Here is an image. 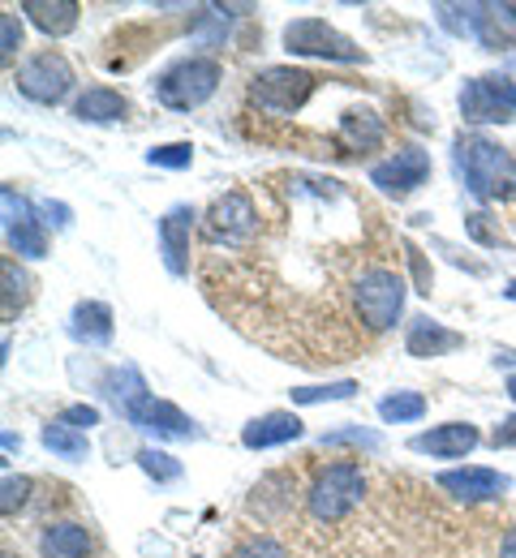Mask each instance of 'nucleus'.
Instances as JSON below:
<instances>
[{
    "label": "nucleus",
    "mask_w": 516,
    "mask_h": 558,
    "mask_svg": "<svg viewBox=\"0 0 516 558\" xmlns=\"http://www.w3.org/2000/svg\"><path fill=\"white\" fill-rule=\"evenodd\" d=\"M452 163L465 190L478 203H508L516 198V155L508 146L491 142L487 134H456Z\"/></svg>",
    "instance_id": "f257e3e1"
},
{
    "label": "nucleus",
    "mask_w": 516,
    "mask_h": 558,
    "mask_svg": "<svg viewBox=\"0 0 516 558\" xmlns=\"http://www.w3.org/2000/svg\"><path fill=\"white\" fill-rule=\"evenodd\" d=\"M224 82V65L216 57H177L172 65L155 73L151 90L168 112H194L203 108Z\"/></svg>",
    "instance_id": "f03ea898"
},
{
    "label": "nucleus",
    "mask_w": 516,
    "mask_h": 558,
    "mask_svg": "<svg viewBox=\"0 0 516 558\" xmlns=\"http://www.w3.org/2000/svg\"><path fill=\"white\" fill-rule=\"evenodd\" d=\"M367 498V473L358 460H336L323 464L314 473V482L305 489V511L314 524H340L345 515H353Z\"/></svg>",
    "instance_id": "7ed1b4c3"
},
{
    "label": "nucleus",
    "mask_w": 516,
    "mask_h": 558,
    "mask_svg": "<svg viewBox=\"0 0 516 558\" xmlns=\"http://www.w3.org/2000/svg\"><path fill=\"white\" fill-rule=\"evenodd\" d=\"M285 52L289 57H310V61H336V65H367L370 52L358 48V39H349L345 31L327 26L323 17H293L285 26Z\"/></svg>",
    "instance_id": "20e7f679"
},
{
    "label": "nucleus",
    "mask_w": 516,
    "mask_h": 558,
    "mask_svg": "<svg viewBox=\"0 0 516 558\" xmlns=\"http://www.w3.org/2000/svg\"><path fill=\"white\" fill-rule=\"evenodd\" d=\"M314 90H319V77L301 65H267L250 77V104L272 117H297Z\"/></svg>",
    "instance_id": "39448f33"
},
{
    "label": "nucleus",
    "mask_w": 516,
    "mask_h": 558,
    "mask_svg": "<svg viewBox=\"0 0 516 558\" xmlns=\"http://www.w3.org/2000/svg\"><path fill=\"white\" fill-rule=\"evenodd\" d=\"M353 310L367 331H392L405 314V279L387 267H370L353 283Z\"/></svg>",
    "instance_id": "423d86ee"
},
{
    "label": "nucleus",
    "mask_w": 516,
    "mask_h": 558,
    "mask_svg": "<svg viewBox=\"0 0 516 558\" xmlns=\"http://www.w3.org/2000/svg\"><path fill=\"white\" fill-rule=\"evenodd\" d=\"M460 117H465V125H508V121H516V82L508 73L465 77Z\"/></svg>",
    "instance_id": "0eeeda50"
},
{
    "label": "nucleus",
    "mask_w": 516,
    "mask_h": 558,
    "mask_svg": "<svg viewBox=\"0 0 516 558\" xmlns=\"http://www.w3.org/2000/svg\"><path fill=\"white\" fill-rule=\"evenodd\" d=\"M203 236L212 245H224V250H241L259 236V207L245 190H228L220 194L207 215H203Z\"/></svg>",
    "instance_id": "6e6552de"
},
{
    "label": "nucleus",
    "mask_w": 516,
    "mask_h": 558,
    "mask_svg": "<svg viewBox=\"0 0 516 558\" xmlns=\"http://www.w3.org/2000/svg\"><path fill=\"white\" fill-rule=\"evenodd\" d=\"M13 86H17L31 104L52 108V104L70 99V90H74V65H70L61 52H52V48H48V52H35L31 61L17 65Z\"/></svg>",
    "instance_id": "1a4fd4ad"
},
{
    "label": "nucleus",
    "mask_w": 516,
    "mask_h": 558,
    "mask_svg": "<svg viewBox=\"0 0 516 558\" xmlns=\"http://www.w3.org/2000/svg\"><path fill=\"white\" fill-rule=\"evenodd\" d=\"M427 181H431V150H422L418 142L396 146L387 159H379V163L370 168V185H374L379 194L396 198V203L409 198V194H418Z\"/></svg>",
    "instance_id": "9d476101"
},
{
    "label": "nucleus",
    "mask_w": 516,
    "mask_h": 558,
    "mask_svg": "<svg viewBox=\"0 0 516 558\" xmlns=\"http://www.w3.org/2000/svg\"><path fill=\"white\" fill-rule=\"evenodd\" d=\"M0 215H4V241L17 258H44L48 254V232H44V219L35 215V207L13 190V185H0Z\"/></svg>",
    "instance_id": "9b49d317"
},
{
    "label": "nucleus",
    "mask_w": 516,
    "mask_h": 558,
    "mask_svg": "<svg viewBox=\"0 0 516 558\" xmlns=\"http://www.w3.org/2000/svg\"><path fill=\"white\" fill-rule=\"evenodd\" d=\"M125 421L134 425V429H143L151 434L155 442H194V438H203V425L190 417V413H181L177 404H168V400H155V396H143Z\"/></svg>",
    "instance_id": "f8f14e48"
},
{
    "label": "nucleus",
    "mask_w": 516,
    "mask_h": 558,
    "mask_svg": "<svg viewBox=\"0 0 516 558\" xmlns=\"http://www.w3.org/2000/svg\"><path fill=\"white\" fill-rule=\"evenodd\" d=\"M194 228H199V210L190 203H177V207L164 210L159 219V254H164V267L168 276H190V241H194Z\"/></svg>",
    "instance_id": "ddd939ff"
},
{
    "label": "nucleus",
    "mask_w": 516,
    "mask_h": 558,
    "mask_svg": "<svg viewBox=\"0 0 516 558\" xmlns=\"http://www.w3.org/2000/svg\"><path fill=\"white\" fill-rule=\"evenodd\" d=\"M478 442H482L478 425H469V421H443V425H431V429L413 434L409 438V451L431 456V460H465Z\"/></svg>",
    "instance_id": "4468645a"
},
{
    "label": "nucleus",
    "mask_w": 516,
    "mask_h": 558,
    "mask_svg": "<svg viewBox=\"0 0 516 558\" xmlns=\"http://www.w3.org/2000/svg\"><path fill=\"white\" fill-rule=\"evenodd\" d=\"M435 486L443 494H452L456 502H495V498H504L513 482L504 477V473H495V469H473V464H465V469H447L435 477Z\"/></svg>",
    "instance_id": "2eb2a0df"
},
{
    "label": "nucleus",
    "mask_w": 516,
    "mask_h": 558,
    "mask_svg": "<svg viewBox=\"0 0 516 558\" xmlns=\"http://www.w3.org/2000/svg\"><path fill=\"white\" fill-rule=\"evenodd\" d=\"M473 39L482 52H513L516 48V4L508 0H482L473 17Z\"/></svg>",
    "instance_id": "dca6fc26"
},
{
    "label": "nucleus",
    "mask_w": 516,
    "mask_h": 558,
    "mask_svg": "<svg viewBox=\"0 0 516 558\" xmlns=\"http://www.w3.org/2000/svg\"><path fill=\"white\" fill-rule=\"evenodd\" d=\"M456 349H465V336H460V331L443 327V323L427 318V314L409 318V331H405V352H409V356L435 361V356H447V352H456Z\"/></svg>",
    "instance_id": "f3484780"
},
{
    "label": "nucleus",
    "mask_w": 516,
    "mask_h": 558,
    "mask_svg": "<svg viewBox=\"0 0 516 558\" xmlns=\"http://www.w3.org/2000/svg\"><path fill=\"white\" fill-rule=\"evenodd\" d=\"M305 434V425L297 413H263V417H254L245 429H241V447L245 451H267V447H285V442H293Z\"/></svg>",
    "instance_id": "a211bd4d"
},
{
    "label": "nucleus",
    "mask_w": 516,
    "mask_h": 558,
    "mask_svg": "<svg viewBox=\"0 0 516 558\" xmlns=\"http://www.w3.org/2000/svg\"><path fill=\"white\" fill-rule=\"evenodd\" d=\"M74 117L82 125H117L130 117V99L117 86H86L74 99Z\"/></svg>",
    "instance_id": "6ab92c4d"
},
{
    "label": "nucleus",
    "mask_w": 516,
    "mask_h": 558,
    "mask_svg": "<svg viewBox=\"0 0 516 558\" xmlns=\"http://www.w3.org/2000/svg\"><path fill=\"white\" fill-rule=\"evenodd\" d=\"M70 336L86 349H108L117 327H112V305L108 301H77L70 314Z\"/></svg>",
    "instance_id": "aec40b11"
},
{
    "label": "nucleus",
    "mask_w": 516,
    "mask_h": 558,
    "mask_svg": "<svg viewBox=\"0 0 516 558\" xmlns=\"http://www.w3.org/2000/svg\"><path fill=\"white\" fill-rule=\"evenodd\" d=\"M336 138H340V146H345L349 155H370V150H379V146L387 142V130H383V117H379L374 108H349V112L340 117Z\"/></svg>",
    "instance_id": "412c9836"
},
{
    "label": "nucleus",
    "mask_w": 516,
    "mask_h": 558,
    "mask_svg": "<svg viewBox=\"0 0 516 558\" xmlns=\"http://www.w3.org/2000/svg\"><path fill=\"white\" fill-rule=\"evenodd\" d=\"M17 13H26V22H31L39 35H48V39H65V35L77 26L82 4H77V0H22Z\"/></svg>",
    "instance_id": "4be33fe9"
},
{
    "label": "nucleus",
    "mask_w": 516,
    "mask_h": 558,
    "mask_svg": "<svg viewBox=\"0 0 516 558\" xmlns=\"http://www.w3.org/2000/svg\"><path fill=\"white\" fill-rule=\"evenodd\" d=\"M39 550H44V558H86L91 555V533L77 520H57L39 533Z\"/></svg>",
    "instance_id": "5701e85b"
},
{
    "label": "nucleus",
    "mask_w": 516,
    "mask_h": 558,
    "mask_svg": "<svg viewBox=\"0 0 516 558\" xmlns=\"http://www.w3.org/2000/svg\"><path fill=\"white\" fill-rule=\"evenodd\" d=\"M99 391H104V400L125 417L143 396H151L147 391V378L134 369V365H117V369H108L104 374V383H99Z\"/></svg>",
    "instance_id": "b1692460"
},
{
    "label": "nucleus",
    "mask_w": 516,
    "mask_h": 558,
    "mask_svg": "<svg viewBox=\"0 0 516 558\" xmlns=\"http://www.w3.org/2000/svg\"><path fill=\"white\" fill-rule=\"evenodd\" d=\"M297 482L289 477V473H267L259 486H254V494H250V511L259 515V520H276V515H285L289 507H293V494Z\"/></svg>",
    "instance_id": "393cba45"
},
{
    "label": "nucleus",
    "mask_w": 516,
    "mask_h": 558,
    "mask_svg": "<svg viewBox=\"0 0 516 558\" xmlns=\"http://www.w3.org/2000/svg\"><path fill=\"white\" fill-rule=\"evenodd\" d=\"M39 438H44V447H48L52 456H61V460H70V464L91 460V442H86V434L74 429V425H65V421H48V425L39 429Z\"/></svg>",
    "instance_id": "a878e982"
},
{
    "label": "nucleus",
    "mask_w": 516,
    "mask_h": 558,
    "mask_svg": "<svg viewBox=\"0 0 516 558\" xmlns=\"http://www.w3.org/2000/svg\"><path fill=\"white\" fill-rule=\"evenodd\" d=\"M0 279H4L0 310H4V323H13V314H22V305L31 301V276H26L13 258H4V263H0Z\"/></svg>",
    "instance_id": "bb28decb"
},
{
    "label": "nucleus",
    "mask_w": 516,
    "mask_h": 558,
    "mask_svg": "<svg viewBox=\"0 0 516 558\" xmlns=\"http://www.w3.org/2000/svg\"><path fill=\"white\" fill-rule=\"evenodd\" d=\"M379 417L387 425H405V421H422L427 417V396L422 391H392L379 400Z\"/></svg>",
    "instance_id": "cd10ccee"
},
{
    "label": "nucleus",
    "mask_w": 516,
    "mask_h": 558,
    "mask_svg": "<svg viewBox=\"0 0 516 558\" xmlns=\"http://www.w3.org/2000/svg\"><path fill=\"white\" fill-rule=\"evenodd\" d=\"M362 387L353 378H340V383H319V387H293V404L310 409V404H340V400H353Z\"/></svg>",
    "instance_id": "c85d7f7f"
},
{
    "label": "nucleus",
    "mask_w": 516,
    "mask_h": 558,
    "mask_svg": "<svg viewBox=\"0 0 516 558\" xmlns=\"http://www.w3.org/2000/svg\"><path fill=\"white\" fill-rule=\"evenodd\" d=\"M134 460H139V469L147 473L155 486L181 482V473H185V469H181V460H177V456H168V451H159V447H143Z\"/></svg>",
    "instance_id": "c756f323"
},
{
    "label": "nucleus",
    "mask_w": 516,
    "mask_h": 558,
    "mask_svg": "<svg viewBox=\"0 0 516 558\" xmlns=\"http://www.w3.org/2000/svg\"><path fill=\"white\" fill-rule=\"evenodd\" d=\"M151 168H168V172H185L194 163V142H159L147 150Z\"/></svg>",
    "instance_id": "7c9ffc66"
},
{
    "label": "nucleus",
    "mask_w": 516,
    "mask_h": 558,
    "mask_svg": "<svg viewBox=\"0 0 516 558\" xmlns=\"http://www.w3.org/2000/svg\"><path fill=\"white\" fill-rule=\"evenodd\" d=\"M465 236H469V241H478L482 250H504V245H508V241H504V228H495L487 210L465 215Z\"/></svg>",
    "instance_id": "2f4dec72"
},
{
    "label": "nucleus",
    "mask_w": 516,
    "mask_h": 558,
    "mask_svg": "<svg viewBox=\"0 0 516 558\" xmlns=\"http://www.w3.org/2000/svg\"><path fill=\"white\" fill-rule=\"evenodd\" d=\"M435 17H440V26L447 31V35L465 39V35H473V17H478V4H435Z\"/></svg>",
    "instance_id": "473e14b6"
},
{
    "label": "nucleus",
    "mask_w": 516,
    "mask_h": 558,
    "mask_svg": "<svg viewBox=\"0 0 516 558\" xmlns=\"http://www.w3.org/2000/svg\"><path fill=\"white\" fill-rule=\"evenodd\" d=\"M323 447H362V451H383V434L362 429V425H349V429H332L319 438Z\"/></svg>",
    "instance_id": "72a5a7b5"
},
{
    "label": "nucleus",
    "mask_w": 516,
    "mask_h": 558,
    "mask_svg": "<svg viewBox=\"0 0 516 558\" xmlns=\"http://www.w3.org/2000/svg\"><path fill=\"white\" fill-rule=\"evenodd\" d=\"M31 489H35L31 477H13V473H4V482H0V511H4V515L22 511V507L31 502Z\"/></svg>",
    "instance_id": "f704fd0d"
},
{
    "label": "nucleus",
    "mask_w": 516,
    "mask_h": 558,
    "mask_svg": "<svg viewBox=\"0 0 516 558\" xmlns=\"http://www.w3.org/2000/svg\"><path fill=\"white\" fill-rule=\"evenodd\" d=\"M232 558H289V550L276 537H267V533H250V537L237 542Z\"/></svg>",
    "instance_id": "c9c22d12"
},
{
    "label": "nucleus",
    "mask_w": 516,
    "mask_h": 558,
    "mask_svg": "<svg viewBox=\"0 0 516 558\" xmlns=\"http://www.w3.org/2000/svg\"><path fill=\"white\" fill-rule=\"evenodd\" d=\"M17 48H22V22H17V9H9V13L0 17V57L9 61Z\"/></svg>",
    "instance_id": "e433bc0d"
},
{
    "label": "nucleus",
    "mask_w": 516,
    "mask_h": 558,
    "mask_svg": "<svg viewBox=\"0 0 516 558\" xmlns=\"http://www.w3.org/2000/svg\"><path fill=\"white\" fill-rule=\"evenodd\" d=\"M65 425H74V429H91V425H99V409L95 404H70V409H61V417Z\"/></svg>",
    "instance_id": "4c0bfd02"
},
{
    "label": "nucleus",
    "mask_w": 516,
    "mask_h": 558,
    "mask_svg": "<svg viewBox=\"0 0 516 558\" xmlns=\"http://www.w3.org/2000/svg\"><path fill=\"white\" fill-rule=\"evenodd\" d=\"M405 258H409V267H413V283H418V292H431V271H427V258H422V250H418L413 241H405Z\"/></svg>",
    "instance_id": "58836bf2"
},
{
    "label": "nucleus",
    "mask_w": 516,
    "mask_h": 558,
    "mask_svg": "<svg viewBox=\"0 0 516 558\" xmlns=\"http://www.w3.org/2000/svg\"><path fill=\"white\" fill-rule=\"evenodd\" d=\"M44 228H57V232H65L70 228V219H74V210L65 207V203H44Z\"/></svg>",
    "instance_id": "ea45409f"
},
{
    "label": "nucleus",
    "mask_w": 516,
    "mask_h": 558,
    "mask_svg": "<svg viewBox=\"0 0 516 558\" xmlns=\"http://www.w3.org/2000/svg\"><path fill=\"white\" fill-rule=\"evenodd\" d=\"M491 447H495V451H508V447H516V413L495 425V434H491Z\"/></svg>",
    "instance_id": "a19ab883"
},
{
    "label": "nucleus",
    "mask_w": 516,
    "mask_h": 558,
    "mask_svg": "<svg viewBox=\"0 0 516 558\" xmlns=\"http://www.w3.org/2000/svg\"><path fill=\"white\" fill-rule=\"evenodd\" d=\"M500 558H516V529H508V537H504V546H500Z\"/></svg>",
    "instance_id": "79ce46f5"
},
{
    "label": "nucleus",
    "mask_w": 516,
    "mask_h": 558,
    "mask_svg": "<svg viewBox=\"0 0 516 558\" xmlns=\"http://www.w3.org/2000/svg\"><path fill=\"white\" fill-rule=\"evenodd\" d=\"M495 365H516V349H495Z\"/></svg>",
    "instance_id": "37998d69"
},
{
    "label": "nucleus",
    "mask_w": 516,
    "mask_h": 558,
    "mask_svg": "<svg viewBox=\"0 0 516 558\" xmlns=\"http://www.w3.org/2000/svg\"><path fill=\"white\" fill-rule=\"evenodd\" d=\"M4 451L13 456V451H22V438H13V434H4Z\"/></svg>",
    "instance_id": "c03bdc74"
},
{
    "label": "nucleus",
    "mask_w": 516,
    "mask_h": 558,
    "mask_svg": "<svg viewBox=\"0 0 516 558\" xmlns=\"http://www.w3.org/2000/svg\"><path fill=\"white\" fill-rule=\"evenodd\" d=\"M508 400H513V404H516V374H513V378H508Z\"/></svg>",
    "instance_id": "a18cd8bd"
},
{
    "label": "nucleus",
    "mask_w": 516,
    "mask_h": 558,
    "mask_svg": "<svg viewBox=\"0 0 516 558\" xmlns=\"http://www.w3.org/2000/svg\"><path fill=\"white\" fill-rule=\"evenodd\" d=\"M504 296H508V301H516V279L508 283V288H504Z\"/></svg>",
    "instance_id": "49530a36"
},
{
    "label": "nucleus",
    "mask_w": 516,
    "mask_h": 558,
    "mask_svg": "<svg viewBox=\"0 0 516 558\" xmlns=\"http://www.w3.org/2000/svg\"><path fill=\"white\" fill-rule=\"evenodd\" d=\"M4 558H9V555H4Z\"/></svg>",
    "instance_id": "de8ad7c7"
},
{
    "label": "nucleus",
    "mask_w": 516,
    "mask_h": 558,
    "mask_svg": "<svg viewBox=\"0 0 516 558\" xmlns=\"http://www.w3.org/2000/svg\"><path fill=\"white\" fill-rule=\"evenodd\" d=\"M194 558H199V555H194Z\"/></svg>",
    "instance_id": "09e8293b"
}]
</instances>
